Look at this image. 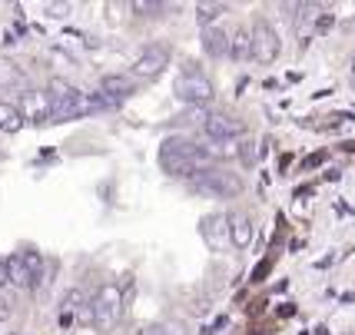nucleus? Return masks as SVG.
Returning <instances> with one entry per match:
<instances>
[{"instance_id": "nucleus-1", "label": "nucleus", "mask_w": 355, "mask_h": 335, "mask_svg": "<svg viewBox=\"0 0 355 335\" xmlns=\"http://www.w3.org/2000/svg\"><path fill=\"white\" fill-rule=\"evenodd\" d=\"M46 100H50V123H70V120H80L87 117L83 110V93L67 83V80H50V90H46Z\"/></svg>"}, {"instance_id": "nucleus-2", "label": "nucleus", "mask_w": 355, "mask_h": 335, "mask_svg": "<svg viewBox=\"0 0 355 335\" xmlns=\"http://www.w3.org/2000/svg\"><path fill=\"white\" fill-rule=\"evenodd\" d=\"M173 93H176V100H183L189 107H206L216 90H213L209 76L202 74L196 63H186V70L176 76V83H173Z\"/></svg>"}, {"instance_id": "nucleus-3", "label": "nucleus", "mask_w": 355, "mask_h": 335, "mask_svg": "<svg viewBox=\"0 0 355 335\" xmlns=\"http://www.w3.org/2000/svg\"><path fill=\"white\" fill-rule=\"evenodd\" d=\"M93 325L100 329V332H110L120 316H123V286L120 282H107V286H100V292L93 295Z\"/></svg>"}, {"instance_id": "nucleus-4", "label": "nucleus", "mask_w": 355, "mask_h": 335, "mask_svg": "<svg viewBox=\"0 0 355 335\" xmlns=\"http://www.w3.org/2000/svg\"><path fill=\"white\" fill-rule=\"evenodd\" d=\"M196 193H206V196H219V199H230L243 189V180L232 176V173H223V169H202L196 180H189Z\"/></svg>"}, {"instance_id": "nucleus-5", "label": "nucleus", "mask_w": 355, "mask_h": 335, "mask_svg": "<svg viewBox=\"0 0 355 335\" xmlns=\"http://www.w3.org/2000/svg\"><path fill=\"white\" fill-rule=\"evenodd\" d=\"M249 40H252V60L256 63H272L279 57V50H282V44H279V33L272 31V24L269 20H263V17H256V24H252V31H249Z\"/></svg>"}, {"instance_id": "nucleus-6", "label": "nucleus", "mask_w": 355, "mask_h": 335, "mask_svg": "<svg viewBox=\"0 0 355 335\" xmlns=\"http://www.w3.org/2000/svg\"><path fill=\"white\" fill-rule=\"evenodd\" d=\"M166 67H170V46L150 44V46H143V53L133 60V76L137 80H156Z\"/></svg>"}, {"instance_id": "nucleus-7", "label": "nucleus", "mask_w": 355, "mask_h": 335, "mask_svg": "<svg viewBox=\"0 0 355 335\" xmlns=\"http://www.w3.org/2000/svg\"><path fill=\"white\" fill-rule=\"evenodd\" d=\"M202 239L209 243V249L223 252V249L230 246V219L223 213L206 216V219H202Z\"/></svg>"}, {"instance_id": "nucleus-8", "label": "nucleus", "mask_w": 355, "mask_h": 335, "mask_svg": "<svg viewBox=\"0 0 355 335\" xmlns=\"http://www.w3.org/2000/svg\"><path fill=\"white\" fill-rule=\"evenodd\" d=\"M202 130H206L209 139H236L243 133V123L226 117V113H209V117L202 120Z\"/></svg>"}, {"instance_id": "nucleus-9", "label": "nucleus", "mask_w": 355, "mask_h": 335, "mask_svg": "<svg viewBox=\"0 0 355 335\" xmlns=\"http://www.w3.org/2000/svg\"><path fill=\"white\" fill-rule=\"evenodd\" d=\"M20 113H24L27 123H50V100H46V93H33V90L24 93Z\"/></svg>"}, {"instance_id": "nucleus-10", "label": "nucleus", "mask_w": 355, "mask_h": 335, "mask_svg": "<svg viewBox=\"0 0 355 335\" xmlns=\"http://www.w3.org/2000/svg\"><path fill=\"white\" fill-rule=\"evenodd\" d=\"M100 93L110 96V100H123L130 93H137V80L126 74H107L100 76Z\"/></svg>"}, {"instance_id": "nucleus-11", "label": "nucleus", "mask_w": 355, "mask_h": 335, "mask_svg": "<svg viewBox=\"0 0 355 335\" xmlns=\"http://www.w3.org/2000/svg\"><path fill=\"white\" fill-rule=\"evenodd\" d=\"M226 219H230V243L236 249H249V243H252V219L246 213H230Z\"/></svg>"}, {"instance_id": "nucleus-12", "label": "nucleus", "mask_w": 355, "mask_h": 335, "mask_svg": "<svg viewBox=\"0 0 355 335\" xmlns=\"http://www.w3.org/2000/svg\"><path fill=\"white\" fill-rule=\"evenodd\" d=\"M202 50L209 57H226L230 53V33L219 31V27H206L202 31Z\"/></svg>"}, {"instance_id": "nucleus-13", "label": "nucleus", "mask_w": 355, "mask_h": 335, "mask_svg": "<svg viewBox=\"0 0 355 335\" xmlns=\"http://www.w3.org/2000/svg\"><path fill=\"white\" fill-rule=\"evenodd\" d=\"M24 113L17 103H7V100H0V133H20L24 130Z\"/></svg>"}, {"instance_id": "nucleus-14", "label": "nucleus", "mask_w": 355, "mask_h": 335, "mask_svg": "<svg viewBox=\"0 0 355 335\" xmlns=\"http://www.w3.org/2000/svg\"><path fill=\"white\" fill-rule=\"evenodd\" d=\"M249 53H252V40H249V31L236 27V33L230 37V57H232V60H246Z\"/></svg>"}, {"instance_id": "nucleus-15", "label": "nucleus", "mask_w": 355, "mask_h": 335, "mask_svg": "<svg viewBox=\"0 0 355 335\" xmlns=\"http://www.w3.org/2000/svg\"><path fill=\"white\" fill-rule=\"evenodd\" d=\"M137 335H186V325L180 319H166V322H150L143 325Z\"/></svg>"}, {"instance_id": "nucleus-16", "label": "nucleus", "mask_w": 355, "mask_h": 335, "mask_svg": "<svg viewBox=\"0 0 355 335\" xmlns=\"http://www.w3.org/2000/svg\"><path fill=\"white\" fill-rule=\"evenodd\" d=\"M7 269H10V282H14V286H20V289H33L31 275H27V266H24V259H20V252L7 259Z\"/></svg>"}, {"instance_id": "nucleus-17", "label": "nucleus", "mask_w": 355, "mask_h": 335, "mask_svg": "<svg viewBox=\"0 0 355 335\" xmlns=\"http://www.w3.org/2000/svg\"><path fill=\"white\" fill-rule=\"evenodd\" d=\"M20 259H24V266H27L31 286L37 289V286H40V279H44V256H40V252H20Z\"/></svg>"}, {"instance_id": "nucleus-18", "label": "nucleus", "mask_w": 355, "mask_h": 335, "mask_svg": "<svg viewBox=\"0 0 355 335\" xmlns=\"http://www.w3.org/2000/svg\"><path fill=\"white\" fill-rule=\"evenodd\" d=\"M223 10H226L223 3H200V7H196V20H200L202 27H209V24H213Z\"/></svg>"}, {"instance_id": "nucleus-19", "label": "nucleus", "mask_w": 355, "mask_h": 335, "mask_svg": "<svg viewBox=\"0 0 355 335\" xmlns=\"http://www.w3.org/2000/svg\"><path fill=\"white\" fill-rule=\"evenodd\" d=\"M60 305H63V316H70V312H77L80 305H87V302H83V292L80 289H70L67 295H63Z\"/></svg>"}, {"instance_id": "nucleus-20", "label": "nucleus", "mask_w": 355, "mask_h": 335, "mask_svg": "<svg viewBox=\"0 0 355 335\" xmlns=\"http://www.w3.org/2000/svg\"><path fill=\"white\" fill-rule=\"evenodd\" d=\"M236 156L243 160V166H252V163H256V143H252V139H243V143L236 146Z\"/></svg>"}, {"instance_id": "nucleus-21", "label": "nucleus", "mask_w": 355, "mask_h": 335, "mask_svg": "<svg viewBox=\"0 0 355 335\" xmlns=\"http://www.w3.org/2000/svg\"><path fill=\"white\" fill-rule=\"evenodd\" d=\"M44 10H46V17H53V20H63V17H70V10H73V7H70V3H46Z\"/></svg>"}, {"instance_id": "nucleus-22", "label": "nucleus", "mask_w": 355, "mask_h": 335, "mask_svg": "<svg viewBox=\"0 0 355 335\" xmlns=\"http://www.w3.org/2000/svg\"><path fill=\"white\" fill-rule=\"evenodd\" d=\"M133 10H137L139 17H156L163 10V3H133Z\"/></svg>"}, {"instance_id": "nucleus-23", "label": "nucleus", "mask_w": 355, "mask_h": 335, "mask_svg": "<svg viewBox=\"0 0 355 335\" xmlns=\"http://www.w3.org/2000/svg\"><path fill=\"white\" fill-rule=\"evenodd\" d=\"M7 286H10V269H7V259L0 256V292L7 289Z\"/></svg>"}, {"instance_id": "nucleus-24", "label": "nucleus", "mask_w": 355, "mask_h": 335, "mask_svg": "<svg viewBox=\"0 0 355 335\" xmlns=\"http://www.w3.org/2000/svg\"><path fill=\"white\" fill-rule=\"evenodd\" d=\"M329 27H332V14H322L319 17V24H315V33H325Z\"/></svg>"}, {"instance_id": "nucleus-25", "label": "nucleus", "mask_w": 355, "mask_h": 335, "mask_svg": "<svg viewBox=\"0 0 355 335\" xmlns=\"http://www.w3.org/2000/svg\"><path fill=\"white\" fill-rule=\"evenodd\" d=\"M10 312H14V302H10V299H3V295H0V319H7V316H10Z\"/></svg>"}, {"instance_id": "nucleus-26", "label": "nucleus", "mask_w": 355, "mask_h": 335, "mask_svg": "<svg viewBox=\"0 0 355 335\" xmlns=\"http://www.w3.org/2000/svg\"><path fill=\"white\" fill-rule=\"evenodd\" d=\"M349 83L355 87V57H352V63H349Z\"/></svg>"}]
</instances>
